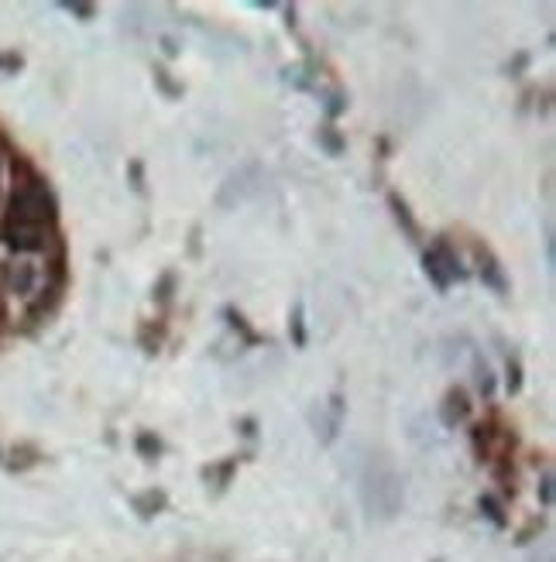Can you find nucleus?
<instances>
[{
	"instance_id": "1",
	"label": "nucleus",
	"mask_w": 556,
	"mask_h": 562,
	"mask_svg": "<svg viewBox=\"0 0 556 562\" xmlns=\"http://www.w3.org/2000/svg\"><path fill=\"white\" fill-rule=\"evenodd\" d=\"M426 271H430V278L436 281V289H447L451 281L460 274V268H457V261L451 258V250H447V247L430 250V255H426Z\"/></svg>"
}]
</instances>
